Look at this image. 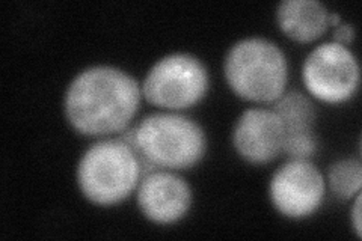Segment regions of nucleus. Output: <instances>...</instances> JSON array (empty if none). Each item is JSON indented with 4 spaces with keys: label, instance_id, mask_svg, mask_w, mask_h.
I'll return each instance as SVG.
<instances>
[{
    "label": "nucleus",
    "instance_id": "f257e3e1",
    "mask_svg": "<svg viewBox=\"0 0 362 241\" xmlns=\"http://www.w3.org/2000/svg\"><path fill=\"white\" fill-rule=\"evenodd\" d=\"M139 102L141 88L130 74L115 66L94 65L68 85L64 112L78 133L105 136L126 130Z\"/></svg>",
    "mask_w": 362,
    "mask_h": 241
},
{
    "label": "nucleus",
    "instance_id": "f03ea898",
    "mask_svg": "<svg viewBox=\"0 0 362 241\" xmlns=\"http://www.w3.org/2000/svg\"><path fill=\"white\" fill-rule=\"evenodd\" d=\"M121 139L146 163L166 169L195 166L207 148L201 125L177 113L148 114Z\"/></svg>",
    "mask_w": 362,
    "mask_h": 241
},
{
    "label": "nucleus",
    "instance_id": "7ed1b4c3",
    "mask_svg": "<svg viewBox=\"0 0 362 241\" xmlns=\"http://www.w3.org/2000/svg\"><path fill=\"white\" fill-rule=\"evenodd\" d=\"M225 78L234 93L249 101L274 102L286 90L287 57L275 42L262 37L237 41L223 61Z\"/></svg>",
    "mask_w": 362,
    "mask_h": 241
},
{
    "label": "nucleus",
    "instance_id": "20e7f679",
    "mask_svg": "<svg viewBox=\"0 0 362 241\" xmlns=\"http://www.w3.org/2000/svg\"><path fill=\"white\" fill-rule=\"evenodd\" d=\"M141 158L122 139L90 145L77 165V184L83 196L97 205H113L139 186Z\"/></svg>",
    "mask_w": 362,
    "mask_h": 241
},
{
    "label": "nucleus",
    "instance_id": "39448f33",
    "mask_svg": "<svg viewBox=\"0 0 362 241\" xmlns=\"http://www.w3.org/2000/svg\"><path fill=\"white\" fill-rule=\"evenodd\" d=\"M209 89L207 68L198 57L173 53L158 59L142 83L145 100L165 109H186L197 105Z\"/></svg>",
    "mask_w": 362,
    "mask_h": 241
},
{
    "label": "nucleus",
    "instance_id": "423d86ee",
    "mask_svg": "<svg viewBox=\"0 0 362 241\" xmlns=\"http://www.w3.org/2000/svg\"><path fill=\"white\" fill-rule=\"evenodd\" d=\"M302 80L308 93L326 102L352 98L359 85V64L347 45L335 41L317 45L305 57Z\"/></svg>",
    "mask_w": 362,
    "mask_h": 241
},
{
    "label": "nucleus",
    "instance_id": "0eeeda50",
    "mask_svg": "<svg viewBox=\"0 0 362 241\" xmlns=\"http://www.w3.org/2000/svg\"><path fill=\"white\" fill-rule=\"evenodd\" d=\"M270 201L290 219H303L322 205L325 177L308 158H291L281 165L270 180Z\"/></svg>",
    "mask_w": 362,
    "mask_h": 241
},
{
    "label": "nucleus",
    "instance_id": "6e6552de",
    "mask_svg": "<svg viewBox=\"0 0 362 241\" xmlns=\"http://www.w3.org/2000/svg\"><path fill=\"white\" fill-rule=\"evenodd\" d=\"M284 125L272 109L245 110L233 130V145L249 163L263 165L275 160L284 145Z\"/></svg>",
    "mask_w": 362,
    "mask_h": 241
},
{
    "label": "nucleus",
    "instance_id": "1a4fd4ad",
    "mask_svg": "<svg viewBox=\"0 0 362 241\" xmlns=\"http://www.w3.org/2000/svg\"><path fill=\"white\" fill-rule=\"evenodd\" d=\"M192 190L186 180L166 170L146 174L138 186V206L146 219L169 225L183 219L190 208Z\"/></svg>",
    "mask_w": 362,
    "mask_h": 241
},
{
    "label": "nucleus",
    "instance_id": "9d476101",
    "mask_svg": "<svg viewBox=\"0 0 362 241\" xmlns=\"http://www.w3.org/2000/svg\"><path fill=\"white\" fill-rule=\"evenodd\" d=\"M329 11L319 0H284L276 8V21L286 35L298 42H311L327 29Z\"/></svg>",
    "mask_w": 362,
    "mask_h": 241
},
{
    "label": "nucleus",
    "instance_id": "9b49d317",
    "mask_svg": "<svg viewBox=\"0 0 362 241\" xmlns=\"http://www.w3.org/2000/svg\"><path fill=\"white\" fill-rule=\"evenodd\" d=\"M284 125V137L294 134L314 133L313 127L317 118L314 102L298 90L282 94L272 107Z\"/></svg>",
    "mask_w": 362,
    "mask_h": 241
},
{
    "label": "nucleus",
    "instance_id": "f8f14e48",
    "mask_svg": "<svg viewBox=\"0 0 362 241\" xmlns=\"http://www.w3.org/2000/svg\"><path fill=\"white\" fill-rule=\"evenodd\" d=\"M327 182L337 196L350 199L362 187V165L356 158H343L332 163L327 170Z\"/></svg>",
    "mask_w": 362,
    "mask_h": 241
},
{
    "label": "nucleus",
    "instance_id": "ddd939ff",
    "mask_svg": "<svg viewBox=\"0 0 362 241\" xmlns=\"http://www.w3.org/2000/svg\"><path fill=\"white\" fill-rule=\"evenodd\" d=\"M354 37H355V29L352 25H350V23L341 21L338 26H335V30H334V41L335 42L347 45L350 41L354 40Z\"/></svg>",
    "mask_w": 362,
    "mask_h": 241
},
{
    "label": "nucleus",
    "instance_id": "4468645a",
    "mask_svg": "<svg viewBox=\"0 0 362 241\" xmlns=\"http://www.w3.org/2000/svg\"><path fill=\"white\" fill-rule=\"evenodd\" d=\"M350 217H352V225H354L355 233L361 238L362 233H361V194L359 193L355 198V204H354L352 211H350Z\"/></svg>",
    "mask_w": 362,
    "mask_h": 241
},
{
    "label": "nucleus",
    "instance_id": "2eb2a0df",
    "mask_svg": "<svg viewBox=\"0 0 362 241\" xmlns=\"http://www.w3.org/2000/svg\"><path fill=\"white\" fill-rule=\"evenodd\" d=\"M339 23H341V17H339L338 13H329V16H327V25L331 26H338Z\"/></svg>",
    "mask_w": 362,
    "mask_h": 241
}]
</instances>
